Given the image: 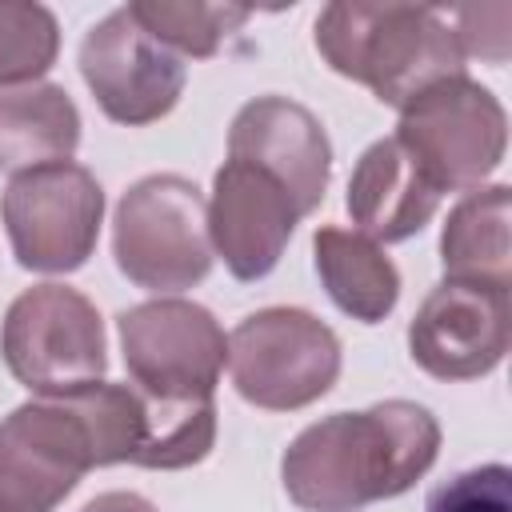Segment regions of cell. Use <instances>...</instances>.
Masks as SVG:
<instances>
[{
    "instance_id": "6da1fadb",
    "label": "cell",
    "mask_w": 512,
    "mask_h": 512,
    "mask_svg": "<svg viewBox=\"0 0 512 512\" xmlns=\"http://www.w3.org/2000/svg\"><path fill=\"white\" fill-rule=\"evenodd\" d=\"M440 452V424L416 400H380L308 424L280 460L284 492L304 512H360L408 492Z\"/></svg>"
},
{
    "instance_id": "7a4b0ae2",
    "label": "cell",
    "mask_w": 512,
    "mask_h": 512,
    "mask_svg": "<svg viewBox=\"0 0 512 512\" xmlns=\"http://www.w3.org/2000/svg\"><path fill=\"white\" fill-rule=\"evenodd\" d=\"M316 52L332 72L364 84L400 112L464 76V48L448 12L424 4H328L316 16Z\"/></svg>"
},
{
    "instance_id": "3957f363",
    "label": "cell",
    "mask_w": 512,
    "mask_h": 512,
    "mask_svg": "<svg viewBox=\"0 0 512 512\" xmlns=\"http://www.w3.org/2000/svg\"><path fill=\"white\" fill-rule=\"evenodd\" d=\"M116 268L148 292L196 288L212 272L208 204L184 176L156 172L136 180L112 220Z\"/></svg>"
},
{
    "instance_id": "277c9868",
    "label": "cell",
    "mask_w": 512,
    "mask_h": 512,
    "mask_svg": "<svg viewBox=\"0 0 512 512\" xmlns=\"http://www.w3.org/2000/svg\"><path fill=\"white\" fill-rule=\"evenodd\" d=\"M0 352L28 392L56 400L96 388L108 368L96 304L64 284H36L8 304Z\"/></svg>"
},
{
    "instance_id": "5b68a950",
    "label": "cell",
    "mask_w": 512,
    "mask_h": 512,
    "mask_svg": "<svg viewBox=\"0 0 512 512\" xmlns=\"http://www.w3.org/2000/svg\"><path fill=\"white\" fill-rule=\"evenodd\" d=\"M84 420L92 464H140V468H188L200 464L216 444L212 400H168L136 384H96L68 396Z\"/></svg>"
},
{
    "instance_id": "8992f818",
    "label": "cell",
    "mask_w": 512,
    "mask_h": 512,
    "mask_svg": "<svg viewBox=\"0 0 512 512\" xmlns=\"http://www.w3.org/2000/svg\"><path fill=\"white\" fill-rule=\"evenodd\" d=\"M236 392L268 412H292L320 400L340 376L336 332L304 308H260L228 336Z\"/></svg>"
},
{
    "instance_id": "52a82bcc",
    "label": "cell",
    "mask_w": 512,
    "mask_h": 512,
    "mask_svg": "<svg viewBox=\"0 0 512 512\" xmlns=\"http://www.w3.org/2000/svg\"><path fill=\"white\" fill-rule=\"evenodd\" d=\"M396 140L440 196L464 192L504 160L508 116L484 84L456 76L400 112Z\"/></svg>"
},
{
    "instance_id": "ba28073f",
    "label": "cell",
    "mask_w": 512,
    "mask_h": 512,
    "mask_svg": "<svg viewBox=\"0 0 512 512\" xmlns=\"http://www.w3.org/2000/svg\"><path fill=\"white\" fill-rule=\"evenodd\" d=\"M0 216L24 268L76 272L96 248L104 192L96 176L80 164H44L12 176L0 196Z\"/></svg>"
},
{
    "instance_id": "9c48e42d",
    "label": "cell",
    "mask_w": 512,
    "mask_h": 512,
    "mask_svg": "<svg viewBox=\"0 0 512 512\" xmlns=\"http://www.w3.org/2000/svg\"><path fill=\"white\" fill-rule=\"evenodd\" d=\"M136 388L168 400H212L228 340L216 316L192 300H144L116 320Z\"/></svg>"
},
{
    "instance_id": "30bf717a",
    "label": "cell",
    "mask_w": 512,
    "mask_h": 512,
    "mask_svg": "<svg viewBox=\"0 0 512 512\" xmlns=\"http://www.w3.org/2000/svg\"><path fill=\"white\" fill-rule=\"evenodd\" d=\"M80 76L116 124H152L168 116L184 92L180 56L148 36L132 8H116L84 32Z\"/></svg>"
},
{
    "instance_id": "8fae6325",
    "label": "cell",
    "mask_w": 512,
    "mask_h": 512,
    "mask_svg": "<svg viewBox=\"0 0 512 512\" xmlns=\"http://www.w3.org/2000/svg\"><path fill=\"white\" fill-rule=\"evenodd\" d=\"M96 468L68 400H28L0 420V512H52Z\"/></svg>"
},
{
    "instance_id": "7c38bea8",
    "label": "cell",
    "mask_w": 512,
    "mask_h": 512,
    "mask_svg": "<svg viewBox=\"0 0 512 512\" xmlns=\"http://www.w3.org/2000/svg\"><path fill=\"white\" fill-rule=\"evenodd\" d=\"M508 336V288L444 276L408 324V352L436 380H476L504 360Z\"/></svg>"
},
{
    "instance_id": "4fadbf2b",
    "label": "cell",
    "mask_w": 512,
    "mask_h": 512,
    "mask_svg": "<svg viewBox=\"0 0 512 512\" xmlns=\"http://www.w3.org/2000/svg\"><path fill=\"white\" fill-rule=\"evenodd\" d=\"M300 216L304 212L296 208V200L268 172L244 160H224V168H216L208 236L236 280L268 276L280 264Z\"/></svg>"
},
{
    "instance_id": "5bb4252c",
    "label": "cell",
    "mask_w": 512,
    "mask_h": 512,
    "mask_svg": "<svg viewBox=\"0 0 512 512\" xmlns=\"http://www.w3.org/2000/svg\"><path fill=\"white\" fill-rule=\"evenodd\" d=\"M228 160L268 172L276 184H284L300 212H312L328 188L332 144L324 124L304 104L288 96H256L232 116Z\"/></svg>"
},
{
    "instance_id": "9a60e30c",
    "label": "cell",
    "mask_w": 512,
    "mask_h": 512,
    "mask_svg": "<svg viewBox=\"0 0 512 512\" xmlns=\"http://www.w3.org/2000/svg\"><path fill=\"white\" fill-rule=\"evenodd\" d=\"M440 204V192L416 168V160L400 148L396 136L376 140L352 168L348 180V216L360 224L368 240H408L416 236Z\"/></svg>"
},
{
    "instance_id": "2e32d148",
    "label": "cell",
    "mask_w": 512,
    "mask_h": 512,
    "mask_svg": "<svg viewBox=\"0 0 512 512\" xmlns=\"http://www.w3.org/2000/svg\"><path fill=\"white\" fill-rule=\"evenodd\" d=\"M80 144V112L60 84H0V172L64 164Z\"/></svg>"
},
{
    "instance_id": "e0dca14e",
    "label": "cell",
    "mask_w": 512,
    "mask_h": 512,
    "mask_svg": "<svg viewBox=\"0 0 512 512\" xmlns=\"http://www.w3.org/2000/svg\"><path fill=\"white\" fill-rule=\"evenodd\" d=\"M316 272L340 312L360 324H380L400 300V272L384 248L360 232L324 224L312 236Z\"/></svg>"
},
{
    "instance_id": "ac0fdd59",
    "label": "cell",
    "mask_w": 512,
    "mask_h": 512,
    "mask_svg": "<svg viewBox=\"0 0 512 512\" xmlns=\"http://www.w3.org/2000/svg\"><path fill=\"white\" fill-rule=\"evenodd\" d=\"M508 184L472 188L444 220L440 232V260L448 280H476L508 288L512 276V248H508Z\"/></svg>"
},
{
    "instance_id": "d6986e66",
    "label": "cell",
    "mask_w": 512,
    "mask_h": 512,
    "mask_svg": "<svg viewBox=\"0 0 512 512\" xmlns=\"http://www.w3.org/2000/svg\"><path fill=\"white\" fill-rule=\"evenodd\" d=\"M132 16L144 24L176 56H212L228 32H236L252 8L240 4H172V0H136L128 4Z\"/></svg>"
},
{
    "instance_id": "ffe728a7",
    "label": "cell",
    "mask_w": 512,
    "mask_h": 512,
    "mask_svg": "<svg viewBox=\"0 0 512 512\" xmlns=\"http://www.w3.org/2000/svg\"><path fill=\"white\" fill-rule=\"evenodd\" d=\"M60 28L44 4H0V84H32L56 60Z\"/></svg>"
},
{
    "instance_id": "44dd1931",
    "label": "cell",
    "mask_w": 512,
    "mask_h": 512,
    "mask_svg": "<svg viewBox=\"0 0 512 512\" xmlns=\"http://www.w3.org/2000/svg\"><path fill=\"white\" fill-rule=\"evenodd\" d=\"M424 512H512L508 464H480L444 480L440 488H432Z\"/></svg>"
},
{
    "instance_id": "7402d4cb",
    "label": "cell",
    "mask_w": 512,
    "mask_h": 512,
    "mask_svg": "<svg viewBox=\"0 0 512 512\" xmlns=\"http://www.w3.org/2000/svg\"><path fill=\"white\" fill-rule=\"evenodd\" d=\"M508 20L512 8L508 4H484V8H456L448 12V24L464 48V56H480L492 64L508 60Z\"/></svg>"
},
{
    "instance_id": "603a6c76",
    "label": "cell",
    "mask_w": 512,
    "mask_h": 512,
    "mask_svg": "<svg viewBox=\"0 0 512 512\" xmlns=\"http://www.w3.org/2000/svg\"><path fill=\"white\" fill-rule=\"evenodd\" d=\"M80 512H156V508L136 492H104V496L88 500Z\"/></svg>"
}]
</instances>
